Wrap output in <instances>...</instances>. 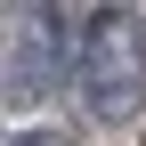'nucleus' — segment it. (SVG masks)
Segmentation results:
<instances>
[{
	"mask_svg": "<svg viewBox=\"0 0 146 146\" xmlns=\"http://www.w3.org/2000/svg\"><path fill=\"white\" fill-rule=\"evenodd\" d=\"M73 65H81V106L98 122L146 114V25H138V8H89Z\"/></svg>",
	"mask_w": 146,
	"mask_h": 146,
	"instance_id": "nucleus-1",
	"label": "nucleus"
},
{
	"mask_svg": "<svg viewBox=\"0 0 146 146\" xmlns=\"http://www.w3.org/2000/svg\"><path fill=\"white\" fill-rule=\"evenodd\" d=\"M65 49L81 57V33L65 25V8H16L8 16V98H41Z\"/></svg>",
	"mask_w": 146,
	"mask_h": 146,
	"instance_id": "nucleus-2",
	"label": "nucleus"
},
{
	"mask_svg": "<svg viewBox=\"0 0 146 146\" xmlns=\"http://www.w3.org/2000/svg\"><path fill=\"white\" fill-rule=\"evenodd\" d=\"M8 146H65V130H41L33 122V130H8Z\"/></svg>",
	"mask_w": 146,
	"mask_h": 146,
	"instance_id": "nucleus-3",
	"label": "nucleus"
}]
</instances>
